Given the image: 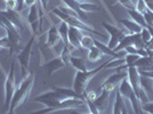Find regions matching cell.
I'll use <instances>...</instances> for the list:
<instances>
[{
    "label": "cell",
    "instance_id": "obj_37",
    "mask_svg": "<svg viewBox=\"0 0 153 114\" xmlns=\"http://www.w3.org/2000/svg\"><path fill=\"white\" fill-rule=\"evenodd\" d=\"M48 1H49V0H39V5L42 7L44 10H46V8L48 6Z\"/></svg>",
    "mask_w": 153,
    "mask_h": 114
},
{
    "label": "cell",
    "instance_id": "obj_29",
    "mask_svg": "<svg viewBox=\"0 0 153 114\" xmlns=\"http://www.w3.org/2000/svg\"><path fill=\"white\" fill-rule=\"evenodd\" d=\"M144 19L146 22V26H153V12L146 9L144 13H143Z\"/></svg>",
    "mask_w": 153,
    "mask_h": 114
},
{
    "label": "cell",
    "instance_id": "obj_24",
    "mask_svg": "<svg viewBox=\"0 0 153 114\" xmlns=\"http://www.w3.org/2000/svg\"><path fill=\"white\" fill-rule=\"evenodd\" d=\"M80 9L82 10L83 13H94V12H100L101 8L95 5V4H91L89 1H86V2H80Z\"/></svg>",
    "mask_w": 153,
    "mask_h": 114
},
{
    "label": "cell",
    "instance_id": "obj_8",
    "mask_svg": "<svg viewBox=\"0 0 153 114\" xmlns=\"http://www.w3.org/2000/svg\"><path fill=\"white\" fill-rule=\"evenodd\" d=\"M102 25L106 30V32L108 33V37H110L108 38V42L106 44H108V48L114 50L117 44H119V41L126 36V33L122 31L121 29H119L118 26L113 25V24H110V23H106V22H103Z\"/></svg>",
    "mask_w": 153,
    "mask_h": 114
},
{
    "label": "cell",
    "instance_id": "obj_30",
    "mask_svg": "<svg viewBox=\"0 0 153 114\" xmlns=\"http://www.w3.org/2000/svg\"><path fill=\"white\" fill-rule=\"evenodd\" d=\"M85 101H86V104H87V106H88V108H89L90 113L100 114V111H98V108L96 107L94 101H91V99H89V98H85Z\"/></svg>",
    "mask_w": 153,
    "mask_h": 114
},
{
    "label": "cell",
    "instance_id": "obj_39",
    "mask_svg": "<svg viewBox=\"0 0 153 114\" xmlns=\"http://www.w3.org/2000/svg\"><path fill=\"white\" fill-rule=\"evenodd\" d=\"M140 72V71H138ZM142 74H145V76H150V78H152L153 79V71H143V72H140Z\"/></svg>",
    "mask_w": 153,
    "mask_h": 114
},
{
    "label": "cell",
    "instance_id": "obj_16",
    "mask_svg": "<svg viewBox=\"0 0 153 114\" xmlns=\"http://www.w3.org/2000/svg\"><path fill=\"white\" fill-rule=\"evenodd\" d=\"M62 1H63V4L65 5V6L70 7V8H72L74 12H76V13L79 14L80 19H82L83 22L88 19L87 13H83L82 10L80 9V2H79L78 0H62Z\"/></svg>",
    "mask_w": 153,
    "mask_h": 114
},
{
    "label": "cell",
    "instance_id": "obj_21",
    "mask_svg": "<svg viewBox=\"0 0 153 114\" xmlns=\"http://www.w3.org/2000/svg\"><path fill=\"white\" fill-rule=\"evenodd\" d=\"M70 64L76 69V71H87V65H86V62L85 59L81 58V57H74L71 56L70 58Z\"/></svg>",
    "mask_w": 153,
    "mask_h": 114
},
{
    "label": "cell",
    "instance_id": "obj_4",
    "mask_svg": "<svg viewBox=\"0 0 153 114\" xmlns=\"http://www.w3.org/2000/svg\"><path fill=\"white\" fill-rule=\"evenodd\" d=\"M126 70H127V79L129 80V82H130L131 87L134 89L135 95L137 97L140 104L142 105V104L147 103L149 98H147L146 91L142 88L140 82V72H138V69L136 66H129Z\"/></svg>",
    "mask_w": 153,
    "mask_h": 114
},
{
    "label": "cell",
    "instance_id": "obj_33",
    "mask_svg": "<svg viewBox=\"0 0 153 114\" xmlns=\"http://www.w3.org/2000/svg\"><path fill=\"white\" fill-rule=\"evenodd\" d=\"M2 48H7L8 50L10 49V42L7 38V36L4 38H0V49H2Z\"/></svg>",
    "mask_w": 153,
    "mask_h": 114
},
{
    "label": "cell",
    "instance_id": "obj_1",
    "mask_svg": "<svg viewBox=\"0 0 153 114\" xmlns=\"http://www.w3.org/2000/svg\"><path fill=\"white\" fill-rule=\"evenodd\" d=\"M34 83V73L33 72H29V74L23 76V80L21 81L19 86L15 89V93L10 101L9 108L7 111V113H14L17 108L23 105L30 97V94L32 91V87Z\"/></svg>",
    "mask_w": 153,
    "mask_h": 114
},
{
    "label": "cell",
    "instance_id": "obj_12",
    "mask_svg": "<svg viewBox=\"0 0 153 114\" xmlns=\"http://www.w3.org/2000/svg\"><path fill=\"white\" fill-rule=\"evenodd\" d=\"M82 31L78 27L69 25V33H68V39H69V44L72 47H74L76 49H80L81 48V38H82Z\"/></svg>",
    "mask_w": 153,
    "mask_h": 114
},
{
    "label": "cell",
    "instance_id": "obj_11",
    "mask_svg": "<svg viewBox=\"0 0 153 114\" xmlns=\"http://www.w3.org/2000/svg\"><path fill=\"white\" fill-rule=\"evenodd\" d=\"M65 66H66V65H65V63L62 61L61 56H57V57L51 58V61H48V62H46V63L42 65V69L45 70L46 76H51V74H54L56 71L61 70V69H63Z\"/></svg>",
    "mask_w": 153,
    "mask_h": 114
},
{
    "label": "cell",
    "instance_id": "obj_19",
    "mask_svg": "<svg viewBox=\"0 0 153 114\" xmlns=\"http://www.w3.org/2000/svg\"><path fill=\"white\" fill-rule=\"evenodd\" d=\"M140 82L142 88L144 89L146 93H152L153 91V79L150 76L140 73Z\"/></svg>",
    "mask_w": 153,
    "mask_h": 114
},
{
    "label": "cell",
    "instance_id": "obj_7",
    "mask_svg": "<svg viewBox=\"0 0 153 114\" xmlns=\"http://www.w3.org/2000/svg\"><path fill=\"white\" fill-rule=\"evenodd\" d=\"M16 87L17 86H16V81H15V62H13L10 64V70L8 72L6 80H5V104H4V107L6 111H8V108H9Z\"/></svg>",
    "mask_w": 153,
    "mask_h": 114
},
{
    "label": "cell",
    "instance_id": "obj_26",
    "mask_svg": "<svg viewBox=\"0 0 153 114\" xmlns=\"http://www.w3.org/2000/svg\"><path fill=\"white\" fill-rule=\"evenodd\" d=\"M61 58H62V61H63L65 65L68 66L69 64H70V58H71V50L70 48H69V44H63V48H62V53H61Z\"/></svg>",
    "mask_w": 153,
    "mask_h": 114
},
{
    "label": "cell",
    "instance_id": "obj_32",
    "mask_svg": "<svg viewBox=\"0 0 153 114\" xmlns=\"http://www.w3.org/2000/svg\"><path fill=\"white\" fill-rule=\"evenodd\" d=\"M5 5H6V9L16 10L17 5H19V0H8V1H5Z\"/></svg>",
    "mask_w": 153,
    "mask_h": 114
},
{
    "label": "cell",
    "instance_id": "obj_5",
    "mask_svg": "<svg viewBox=\"0 0 153 114\" xmlns=\"http://www.w3.org/2000/svg\"><path fill=\"white\" fill-rule=\"evenodd\" d=\"M118 90L120 91V94L122 95L123 98H127L128 101H129L135 113H140L142 112L140 101H138L137 97L135 95L134 89H133V87H131V84H130V82H129V80H128L127 78L123 79L121 82L119 83Z\"/></svg>",
    "mask_w": 153,
    "mask_h": 114
},
{
    "label": "cell",
    "instance_id": "obj_40",
    "mask_svg": "<svg viewBox=\"0 0 153 114\" xmlns=\"http://www.w3.org/2000/svg\"><path fill=\"white\" fill-rule=\"evenodd\" d=\"M79 2H86V1H88V0H78Z\"/></svg>",
    "mask_w": 153,
    "mask_h": 114
},
{
    "label": "cell",
    "instance_id": "obj_38",
    "mask_svg": "<svg viewBox=\"0 0 153 114\" xmlns=\"http://www.w3.org/2000/svg\"><path fill=\"white\" fill-rule=\"evenodd\" d=\"M145 49H150V50H153V37L151 38V40L145 44Z\"/></svg>",
    "mask_w": 153,
    "mask_h": 114
},
{
    "label": "cell",
    "instance_id": "obj_41",
    "mask_svg": "<svg viewBox=\"0 0 153 114\" xmlns=\"http://www.w3.org/2000/svg\"><path fill=\"white\" fill-rule=\"evenodd\" d=\"M4 1H8V0H4Z\"/></svg>",
    "mask_w": 153,
    "mask_h": 114
},
{
    "label": "cell",
    "instance_id": "obj_31",
    "mask_svg": "<svg viewBox=\"0 0 153 114\" xmlns=\"http://www.w3.org/2000/svg\"><path fill=\"white\" fill-rule=\"evenodd\" d=\"M140 108L145 113H153V101H147L145 104H142Z\"/></svg>",
    "mask_w": 153,
    "mask_h": 114
},
{
    "label": "cell",
    "instance_id": "obj_9",
    "mask_svg": "<svg viewBox=\"0 0 153 114\" xmlns=\"http://www.w3.org/2000/svg\"><path fill=\"white\" fill-rule=\"evenodd\" d=\"M127 78V70H118L115 73L111 74L108 79L101 84V89H106L108 91H113L117 86H119V83L121 82L123 79Z\"/></svg>",
    "mask_w": 153,
    "mask_h": 114
},
{
    "label": "cell",
    "instance_id": "obj_28",
    "mask_svg": "<svg viewBox=\"0 0 153 114\" xmlns=\"http://www.w3.org/2000/svg\"><path fill=\"white\" fill-rule=\"evenodd\" d=\"M140 37L143 39V41L146 44L149 42L151 38H152V34H151V32L149 31V29H147L146 26H144V27H142V30H140Z\"/></svg>",
    "mask_w": 153,
    "mask_h": 114
},
{
    "label": "cell",
    "instance_id": "obj_13",
    "mask_svg": "<svg viewBox=\"0 0 153 114\" xmlns=\"http://www.w3.org/2000/svg\"><path fill=\"white\" fill-rule=\"evenodd\" d=\"M110 94H111V91H108L106 89L100 88V94L96 96V98L94 99V103H95L96 107L98 108L100 113L104 112L106 110V107H108Z\"/></svg>",
    "mask_w": 153,
    "mask_h": 114
},
{
    "label": "cell",
    "instance_id": "obj_6",
    "mask_svg": "<svg viewBox=\"0 0 153 114\" xmlns=\"http://www.w3.org/2000/svg\"><path fill=\"white\" fill-rule=\"evenodd\" d=\"M37 34L32 33L31 39L25 44V46L19 51L17 54V59L21 65V69L23 71V76L29 74V66H30V59H31V53H32V46L36 41Z\"/></svg>",
    "mask_w": 153,
    "mask_h": 114
},
{
    "label": "cell",
    "instance_id": "obj_22",
    "mask_svg": "<svg viewBox=\"0 0 153 114\" xmlns=\"http://www.w3.org/2000/svg\"><path fill=\"white\" fill-rule=\"evenodd\" d=\"M133 44V34H126L123 38L119 41V44H117V47L114 48V51H120L125 50L128 46H131Z\"/></svg>",
    "mask_w": 153,
    "mask_h": 114
},
{
    "label": "cell",
    "instance_id": "obj_35",
    "mask_svg": "<svg viewBox=\"0 0 153 114\" xmlns=\"http://www.w3.org/2000/svg\"><path fill=\"white\" fill-rule=\"evenodd\" d=\"M37 2H39V0H23L24 7H31L33 5H37Z\"/></svg>",
    "mask_w": 153,
    "mask_h": 114
},
{
    "label": "cell",
    "instance_id": "obj_25",
    "mask_svg": "<svg viewBox=\"0 0 153 114\" xmlns=\"http://www.w3.org/2000/svg\"><path fill=\"white\" fill-rule=\"evenodd\" d=\"M81 48L83 49H90L91 47H94L95 46V42H94V38H91L90 36H87V34H83L82 38H81Z\"/></svg>",
    "mask_w": 153,
    "mask_h": 114
},
{
    "label": "cell",
    "instance_id": "obj_20",
    "mask_svg": "<svg viewBox=\"0 0 153 114\" xmlns=\"http://www.w3.org/2000/svg\"><path fill=\"white\" fill-rule=\"evenodd\" d=\"M128 15L131 17L133 21H135L137 24H140L142 27H144V26H146V22H145V19H144V16H143V14L138 12L137 9H128Z\"/></svg>",
    "mask_w": 153,
    "mask_h": 114
},
{
    "label": "cell",
    "instance_id": "obj_3",
    "mask_svg": "<svg viewBox=\"0 0 153 114\" xmlns=\"http://www.w3.org/2000/svg\"><path fill=\"white\" fill-rule=\"evenodd\" d=\"M106 63H108V62H105L104 64L100 65V66L96 67V69H93V70L76 71V76H74V81H73V90L76 91L78 95L85 97L86 88H87L89 81L93 79V76H95L100 71L103 70V69H105Z\"/></svg>",
    "mask_w": 153,
    "mask_h": 114
},
{
    "label": "cell",
    "instance_id": "obj_36",
    "mask_svg": "<svg viewBox=\"0 0 153 114\" xmlns=\"http://www.w3.org/2000/svg\"><path fill=\"white\" fill-rule=\"evenodd\" d=\"M145 5H146V8L149 10L153 12V0H144Z\"/></svg>",
    "mask_w": 153,
    "mask_h": 114
},
{
    "label": "cell",
    "instance_id": "obj_14",
    "mask_svg": "<svg viewBox=\"0 0 153 114\" xmlns=\"http://www.w3.org/2000/svg\"><path fill=\"white\" fill-rule=\"evenodd\" d=\"M61 36L58 33L57 26L53 25L47 32V36H46V46L48 48H54L55 46H57V44L61 41Z\"/></svg>",
    "mask_w": 153,
    "mask_h": 114
},
{
    "label": "cell",
    "instance_id": "obj_27",
    "mask_svg": "<svg viewBox=\"0 0 153 114\" xmlns=\"http://www.w3.org/2000/svg\"><path fill=\"white\" fill-rule=\"evenodd\" d=\"M133 46H134L135 48H137V49L145 48V42L143 41V39L140 37V32L133 34Z\"/></svg>",
    "mask_w": 153,
    "mask_h": 114
},
{
    "label": "cell",
    "instance_id": "obj_18",
    "mask_svg": "<svg viewBox=\"0 0 153 114\" xmlns=\"http://www.w3.org/2000/svg\"><path fill=\"white\" fill-rule=\"evenodd\" d=\"M103 53L101 51L100 48H97L96 46L91 47L90 49H88V54H87V59L89 61L90 63H96L98 61H101L103 58Z\"/></svg>",
    "mask_w": 153,
    "mask_h": 114
},
{
    "label": "cell",
    "instance_id": "obj_10",
    "mask_svg": "<svg viewBox=\"0 0 153 114\" xmlns=\"http://www.w3.org/2000/svg\"><path fill=\"white\" fill-rule=\"evenodd\" d=\"M0 15L5 16L19 32L24 29V24H23L22 16H19V12H17V10H12V9L0 10Z\"/></svg>",
    "mask_w": 153,
    "mask_h": 114
},
{
    "label": "cell",
    "instance_id": "obj_17",
    "mask_svg": "<svg viewBox=\"0 0 153 114\" xmlns=\"http://www.w3.org/2000/svg\"><path fill=\"white\" fill-rule=\"evenodd\" d=\"M119 23L120 24H122V25L125 26L126 29H127L128 31L130 32L131 34H134V33H138V32H140V30H142V26L140 25V24H137L135 21H133V19H120L119 21Z\"/></svg>",
    "mask_w": 153,
    "mask_h": 114
},
{
    "label": "cell",
    "instance_id": "obj_34",
    "mask_svg": "<svg viewBox=\"0 0 153 114\" xmlns=\"http://www.w3.org/2000/svg\"><path fill=\"white\" fill-rule=\"evenodd\" d=\"M136 9L140 12V13L143 14L145 10H146V5H145V2H144V0H137V5H136Z\"/></svg>",
    "mask_w": 153,
    "mask_h": 114
},
{
    "label": "cell",
    "instance_id": "obj_15",
    "mask_svg": "<svg viewBox=\"0 0 153 114\" xmlns=\"http://www.w3.org/2000/svg\"><path fill=\"white\" fill-rule=\"evenodd\" d=\"M112 113L114 114H127V107H126V103L120 91L117 89L115 91V99L114 104H113V108H112Z\"/></svg>",
    "mask_w": 153,
    "mask_h": 114
},
{
    "label": "cell",
    "instance_id": "obj_2",
    "mask_svg": "<svg viewBox=\"0 0 153 114\" xmlns=\"http://www.w3.org/2000/svg\"><path fill=\"white\" fill-rule=\"evenodd\" d=\"M63 99H66L59 91L57 90L56 87L51 89V90H48L41 95H38L34 97V101L37 103H40L42 104L45 108L42 110H39L36 113H53V112H56L58 107V104Z\"/></svg>",
    "mask_w": 153,
    "mask_h": 114
},
{
    "label": "cell",
    "instance_id": "obj_23",
    "mask_svg": "<svg viewBox=\"0 0 153 114\" xmlns=\"http://www.w3.org/2000/svg\"><path fill=\"white\" fill-rule=\"evenodd\" d=\"M58 33L61 36V39L64 44H69V39H68V33H69V24L66 22H63L58 25Z\"/></svg>",
    "mask_w": 153,
    "mask_h": 114
}]
</instances>
